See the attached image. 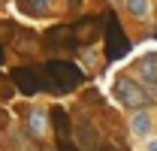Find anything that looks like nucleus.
<instances>
[{"instance_id":"13","label":"nucleus","mask_w":157,"mask_h":151,"mask_svg":"<svg viewBox=\"0 0 157 151\" xmlns=\"http://www.w3.org/2000/svg\"><path fill=\"white\" fill-rule=\"evenodd\" d=\"M82 6V0H70V9H78Z\"/></svg>"},{"instance_id":"6","label":"nucleus","mask_w":157,"mask_h":151,"mask_svg":"<svg viewBox=\"0 0 157 151\" xmlns=\"http://www.w3.org/2000/svg\"><path fill=\"white\" fill-rule=\"evenodd\" d=\"M124 52H130V42L121 37V27L115 21H109V57H118Z\"/></svg>"},{"instance_id":"1","label":"nucleus","mask_w":157,"mask_h":151,"mask_svg":"<svg viewBox=\"0 0 157 151\" xmlns=\"http://www.w3.org/2000/svg\"><path fill=\"white\" fill-rule=\"evenodd\" d=\"M148 91L151 88L139 85L133 76H118L115 79V97H118V103L127 106V109H148V106H154V97Z\"/></svg>"},{"instance_id":"4","label":"nucleus","mask_w":157,"mask_h":151,"mask_svg":"<svg viewBox=\"0 0 157 151\" xmlns=\"http://www.w3.org/2000/svg\"><path fill=\"white\" fill-rule=\"evenodd\" d=\"M76 42H78V37H76V30H73V27H55V30L48 33V45H52V48H58V52L73 48Z\"/></svg>"},{"instance_id":"8","label":"nucleus","mask_w":157,"mask_h":151,"mask_svg":"<svg viewBox=\"0 0 157 151\" xmlns=\"http://www.w3.org/2000/svg\"><path fill=\"white\" fill-rule=\"evenodd\" d=\"M78 142H82L85 148H94V145H97V130H94L91 124H78Z\"/></svg>"},{"instance_id":"2","label":"nucleus","mask_w":157,"mask_h":151,"mask_svg":"<svg viewBox=\"0 0 157 151\" xmlns=\"http://www.w3.org/2000/svg\"><path fill=\"white\" fill-rule=\"evenodd\" d=\"M45 76H48V88L55 91V94H67V91H73L78 85V67L73 64H63V60H52L48 67H45Z\"/></svg>"},{"instance_id":"14","label":"nucleus","mask_w":157,"mask_h":151,"mask_svg":"<svg viewBox=\"0 0 157 151\" xmlns=\"http://www.w3.org/2000/svg\"><path fill=\"white\" fill-rule=\"evenodd\" d=\"M148 151H157V142H148Z\"/></svg>"},{"instance_id":"11","label":"nucleus","mask_w":157,"mask_h":151,"mask_svg":"<svg viewBox=\"0 0 157 151\" xmlns=\"http://www.w3.org/2000/svg\"><path fill=\"white\" fill-rule=\"evenodd\" d=\"M52 124L58 127V133H60V136H67V115H63V112H55V118H52Z\"/></svg>"},{"instance_id":"12","label":"nucleus","mask_w":157,"mask_h":151,"mask_svg":"<svg viewBox=\"0 0 157 151\" xmlns=\"http://www.w3.org/2000/svg\"><path fill=\"white\" fill-rule=\"evenodd\" d=\"M52 3H55V0H30V9H33V12H48Z\"/></svg>"},{"instance_id":"9","label":"nucleus","mask_w":157,"mask_h":151,"mask_svg":"<svg viewBox=\"0 0 157 151\" xmlns=\"http://www.w3.org/2000/svg\"><path fill=\"white\" fill-rule=\"evenodd\" d=\"M127 12L136 15V18H145L148 15V0H127Z\"/></svg>"},{"instance_id":"5","label":"nucleus","mask_w":157,"mask_h":151,"mask_svg":"<svg viewBox=\"0 0 157 151\" xmlns=\"http://www.w3.org/2000/svg\"><path fill=\"white\" fill-rule=\"evenodd\" d=\"M139 76L151 91H157V52H151V55H145L139 60Z\"/></svg>"},{"instance_id":"3","label":"nucleus","mask_w":157,"mask_h":151,"mask_svg":"<svg viewBox=\"0 0 157 151\" xmlns=\"http://www.w3.org/2000/svg\"><path fill=\"white\" fill-rule=\"evenodd\" d=\"M12 79H15L18 91H24V94H39V91L45 88V79H39L36 73H30L27 67H18V70L12 73Z\"/></svg>"},{"instance_id":"15","label":"nucleus","mask_w":157,"mask_h":151,"mask_svg":"<svg viewBox=\"0 0 157 151\" xmlns=\"http://www.w3.org/2000/svg\"><path fill=\"white\" fill-rule=\"evenodd\" d=\"M0 64H3V42H0Z\"/></svg>"},{"instance_id":"10","label":"nucleus","mask_w":157,"mask_h":151,"mask_svg":"<svg viewBox=\"0 0 157 151\" xmlns=\"http://www.w3.org/2000/svg\"><path fill=\"white\" fill-rule=\"evenodd\" d=\"M27 127L33 130V136H42V130H45V124H42V112H33V115H30Z\"/></svg>"},{"instance_id":"7","label":"nucleus","mask_w":157,"mask_h":151,"mask_svg":"<svg viewBox=\"0 0 157 151\" xmlns=\"http://www.w3.org/2000/svg\"><path fill=\"white\" fill-rule=\"evenodd\" d=\"M130 130L136 136H148L151 133V112L148 109H136V115L130 118Z\"/></svg>"}]
</instances>
